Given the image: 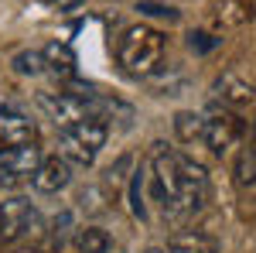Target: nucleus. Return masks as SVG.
Segmentation results:
<instances>
[{
  "instance_id": "obj_21",
  "label": "nucleus",
  "mask_w": 256,
  "mask_h": 253,
  "mask_svg": "<svg viewBox=\"0 0 256 253\" xmlns=\"http://www.w3.org/2000/svg\"><path fill=\"white\" fill-rule=\"evenodd\" d=\"M144 253H168V250H164V246H147Z\"/></svg>"
},
{
  "instance_id": "obj_6",
  "label": "nucleus",
  "mask_w": 256,
  "mask_h": 253,
  "mask_svg": "<svg viewBox=\"0 0 256 253\" xmlns=\"http://www.w3.org/2000/svg\"><path fill=\"white\" fill-rule=\"evenodd\" d=\"M205 117V134H202V144L208 147V151H229V147H236L239 137H242V120L236 113H229V110H216V113H202Z\"/></svg>"
},
{
  "instance_id": "obj_3",
  "label": "nucleus",
  "mask_w": 256,
  "mask_h": 253,
  "mask_svg": "<svg viewBox=\"0 0 256 253\" xmlns=\"http://www.w3.org/2000/svg\"><path fill=\"white\" fill-rule=\"evenodd\" d=\"M106 137H110V123H106L102 117L82 120V123H76V127H65V130L58 134L62 157H65L68 164H82V168H89V164L99 157L102 144H106Z\"/></svg>"
},
{
  "instance_id": "obj_16",
  "label": "nucleus",
  "mask_w": 256,
  "mask_h": 253,
  "mask_svg": "<svg viewBox=\"0 0 256 253\" xmlns=\"http://www.w3.org/2000/svg\"><path fill=\"white\" fill-rule=\"evenodd\" d=\"M130 212L137 219H147V205H144V171H134L130 181Z\"/></svg>"
},
{
  "instance_id": "obj_15",
  "label": "nucleus",
  "mask_w": 256,
  "mask_h": 253,
  "mask_svg": "<svg viewBox=\"0 0 256 253\" xmlns=\"http://www.w3.org/2000/svg\"><path fill=\"white\" fill-rule=\"evenodd\" d=\"M168 253H216V243L202 233H181L171 239Z\"/></svg>"
},
{
  "instance_id": "obj_11",
  "label": "nucleus",
  "mask_w": 256,
  "mask_h": 253,
  "mask_svg": "<svg viewBox=\"0 0 256 253\" xmlns=\"http://www.w3.org/2000/svg\"><path fill=\"white\" fill-rule=\"evenodd\" d=\"M72 246H76V253H110L113 250V236L106 229H99V226H82L72 236Z\"/></svg>"
},
{
  "instance_id": "obj_19",
  "label": "nucleus",
  "mask_w": 256,
  "mask_h": 253,
  "mask_svg": "<svg viewBox=\"0 0 256 253\" xmlns=\"http://www.w3.org/2000/svg\"><path fill=\"white\" fill-rule=\"evenodd\" d=\"M188 48L192 52H208V48H216V38H208V35H188Z\"/></svg>"
},
{
  "instance_id": "obj_20",
  "label": "nucleus",
  "mask_w": 256,
  "mask_h": 253,
  "mask_svg": "<svg viewBox=\"0 0 256 253\" xmlns=\"http://www.w3.org/2000/svg\"><path fill=\"white\" fill-rule=\"evenodd\" d=\"M44 4H52V7H58V11H76L82 0H44Z\"/></svg>"
},
{
  "instance_id": "obj_10",
  "label": "nucleus",
  "mask_w": 256,
  "mask_h": 253,
  "mask_svg": "<svg viewBox=\"0 0 256 253\" xmlns=\"http://www.w3.org/2000/svg\"><path fill=\"white\" fill-rule=\"evenodd\" d=\"M212 96L222 99V106H229V110H242V106H250L256 99V89L246 79H239L236 72H222L212 82Z\"/></svg>"
},
{
  "instance_id": "obj_1",
  "label": "nucleus",
  "mask_w": 256,
  "mask_h": 253,
  "mask_svg": "<svg viewBox=\"0 0 256 253\" xmlns=\"http://www.w3.org/2000/svg\"><path fill=\"white\" fill-rule=\"evenodd\" d=\"M150 192L168 215H195L208 202V171L195 157L158 144Z\"/></svg>"
},
{
  "instance_id": "obj_7",
  "label": "nucleus",
  "mask_w": 256,
  "mask_h": 253,
  "mask_svg": "<svg viewBox=\"0 0 256 253\" xmlns=\"http://www.w3.org/2000/svg\"><path fill=\"white\" fill-rule=\"evenodd\" d=\"M31 185H34V192H41V195H58L62 188L72 185V164L58 154L44 157L38 164V171L31 175Z\"/></svg>"
},
{
  "instance_id": "obj_4",
  "label": "nucleus",
  "mask_w": 256,
  "mask_h": 253,
  "mask_svg": "<svg viewBox=\"0 0 256 253\" xmlns=\"http://www.w3.org/2000/svg\"><path fill=\"white\" fill-rule=\"evenodd\" d=\"M44 229L41 212L31 205V198L14 195L7 202H0V246H10L24 236H38Z\"/></svg>"
},
{
  "instance_id": "obj_5",
  "label": "nucleus",
  "mask_w": 256,
  "mask_h": 253,
  "mask_svg": "<svg viewBox=\"0 0 256 253\" xmlns=\"http://www.w3.org/2000/svg\"><path fill=\"white\" fill-rule=\"evenodd\" d=\"M96 99H82V96H72V93H41L38 106L48 113V120H52L58 130H65V127H76L82 120L99 117Z\"/></svg>"
},
{
  "instance_id": "obj_14",
  "label": "nucleus",
  "mask_w": 256,
  "mask_h": 253,
  "mask_svg": "<svg viewBox=\"0 0 256 253\" xmlns=\"http://www.w3.org/2000/svg\"><path fill=\"white\" fill-rule=\"evenodd\" d=\"M10 69H14L18 76H41V72H48L41 48H24V52H18V55L10 59Z\"/></svg>"
},
{
  "instance_id": "obj_17",
  "label": "nucleus",
  "mask_w": 256,
  "mask_h": 253,
  "mask_svg": "<svg viewBox=\"0 0 256 253\" xmlns=\"http://www.w3.org/2000/svg\"><path fill=\"white\" fill-rule=\"evenodd\" d=\"M253 178H256V140L239 157V181H253Z\"/></svg>"
},
{
  "instance_id": "obj_18",
  "label": "nucleus",
  "mask_w": 256,
  "mask_h": 253,
  "mask_svg": "<svg viewBox=\"0 0 256 253\" xmlns=\"http://www.w3.org/2000/svg\"><path fill=\"white\" fill-rule=\"evenodd\" d=\"M137 11L140 14H150V18H168V21H178V11L174 7H160V4H137Z\"/></svg>"
},
{
  "instance_id": "obj_2",
  "label": "nucleus",
  "mask_w": 256,
  "mask_h": 253,
  "mask_svg": "<svg viewBox=\"0 0 256 253\" xmlns=\"http://www.w3.org/2000/svg\"><path fill=\"white\" fill-rule=\"evenodd\" d=\"M164 55H168V38L158 28H147V24L126 28L116 41V62L123 65V72L137 79L158 76L164 65Z\"/></svg>"
},
{
  "instance_id": "obj_9",
  "label": "nucleus",
  "mask_w": 256,
  "mask_h": 253,
  "mask_svg": "<svg viewBox=\"0 0 256 253\" xmlns=\"http://www.w3.org/2000/svg\"><path fill=\"white\" fill-rule=\"evenodd\" d=\"M44 161L38 144H24V147H10V151H0V168L14 181H24L38 171V164Z\"/></svg>"
},
{
  "instance_id": "obj_8",
  "label": "nucleus",
  "mask_w": 256,
  "mask_h": 253,
  "mask_svg": "<svg viewBox=\"0 0 256 253\" xmlns=\"http://www.w3.org/2000/svg\"><path fill=\"white\" fill-rule=\"evenodd\" d=\"M34 137H38V127L31 117H24L18 110H0V151L34 144Z\"/></svg>"
},
{
  "instance_id": "obj_13",
  "label": "nucleus",
  "mask_w": 256,
  "mask_h": 253,
  "mask_svg": "<svg viewBox=\"0 0 256 253\" xmlns=\"http://www.w3.org/2000/svg\"><path fill=\"white\" fill-rule=\"evenodd\" d=\"M174 134L178 140H184V144H202V134H205V117L202 113H192V110H184V113H178L174 117Z\"/></svg>"
},
{
  "instance_id": "obj_12",
  "label": "nucleus",
  "mask_w": 256,
  "mask_h": 253,
  "mask_svg": "<svg viewBox=\"0 0 256 253\" xmlns=\"http://www.w3.org/2000/svg\"><path fill=\"white\" fill-rule=\"evenodd\" d=\"M41 55H44V65H48V72H62V76H76V55L68 52V45H48V48H41Z\"/></svg>"
}]
</instances>
